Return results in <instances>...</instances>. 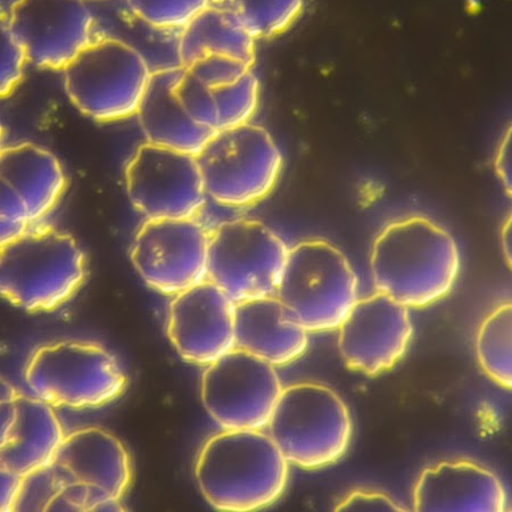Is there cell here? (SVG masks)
Returning a JSON list of instances; mask_svg holds the SVG:
<instances>
[{"mask_svg": "<svg viewBox=\"0 0 512 512\" xmlns=\"http://www.w3.org/2000/svg\"><path fill=\"white\" fill-rule=\"evenodd\" d=\"M456 239L436 221L410 216L388 224L371 249L376 291L424 309L448 296L460 274Z\"/></svg>", "mask_w": 512, "mask_h": 512, "instance_id": "obj_1", "label": "cell"}, {"mask_svg": "<svg viewBox=\"0 0 512 512\" xmlns=\"http://www.w3.org/2000/svg\"><path fill=\"white\" fill-rule=\"evenodd\" d=\"M289 462L262 431H225L210 437L195 465L206 501L220 511L266 509L284 494Z\"/></svg>", "mask_w": 512, "mask_h": 512, "instance_id": "obj_2", "label": "cell"}, {"mask_svg": "<svg viewBox=\"0 0 512 512\" xmlns=\"http://www.w3.org/2000/svg\"><path fill=\"white\" fill-rule=\"evenodd\" d=\"M85 275L76 239L54 229H31L0 251V292L29 312L60 308L79 291Z\"/></svg>", "mask_w": 512, "mask_h": 512, "instance_id": "obj_3", "label": "cell"}, {"mask_svg": "<svg viewBox=\"0 0 512 512\" xmlns=\"http://www.w3.org/2000/svg\"><path fill=\"white\" fill-rule=\"evenodd\" d=\"M267 428L289 465L307 470L340 461L353 433L346 403L332 388L318 383L284 388Z\"/></svg>", "mask_w": 512, "mask_h": 512, "instance_id": "obj_4", "label": "cell"}, {"mask_svg": "<svg viewBox=\"0 0 512 512\" xmlns=\"http://www.w3.org/2000/svg\"><path fill=\"white\" fill-rule=\"evenodd\" d=\"M276 296L309 333L334 332L359 301V280L338 247L315 239L289 247Z\"/></svg>", "mask_w": 512, "mask_h": 512, "instance_id": "obj_5", "label": "cell"}, {"mask_svg": "<svg viewBox=\"0 0 512 512\" xmlns=\"http://www.w3.org/2000/svg\"><path fill=\"white\" fill-rule=\"evenodd\" d=\"M63 72L65 93L97 122L136 117L153 70L147 56L118 38H98Z\"/></svg>", "mask_w": 512, "mask_h": 512, "instance_id": "obj_6", "label": "cell"}, {"mask_svg": "<svg viewBox=\"0 0 512 512\" xmlns=\"http://www.w3.org/2000/svg\"><path fill=\"white\" fill-rule=\"evenodd\" d=\"M196 160L209 200L229 209L266 200L284 167L274 137L253 123L217 132Z\"/></svg>", "mask_w": 512, "mask_h": 512, "instance_id": "obj_7", "label": "cell"}, {"mask_svg": "<svg viewBox=\"0 0 512 512\" xmlns=\"http://www.w3.org/2000/svg\"><path fill=\"white\" fill-rule=\"evenodd\" d=\"M24 379L37 398L52 407L95 409L120 398L128 379L102 345L63 341L32 353Z\"/></svg>", "mask_w": 512, "mask_h": 512, "instance_id": "obj_8", "label": "cell"}, {"mask_svg": "<svg viewBox=\"0 0 512 512\" xmlns=\"http://www.w3.org/2000/svg\"><path fill=\"white\" fill-rule=\"evenodd\" d=\"M60 497L51 510H121L131 483L125 445L98 427L78 429L64 437L51 464Z\"/></svg>", "mask_w": 512, "mask_h": 512, "instance_id": "obj_9", "label": "cell"}, {"mask_svg": "<svg viewBox=\"0 0 512 512\" xmlns=\"http://www.w3.org/2000/svg\"><path fill=\"white\" fill-rule=\"evenodd\" d=\"M289 247L260 221L222 222L211 231L208 280L235 304L276 296Z\"/></svg>", "mask_w": 512, "mask_h": 512, "instance_id": "obj_10", "label": "cell"}, {"mask_svg": "<svg viewBox=\"0 0 512 512\" xmlns=\"http://www.w3.org/2000/svg\"><path fill=\"white\" fill-rule=\"evenodd\" d=\"M284 387L275 366L234 349L206 368L202 401L225 431L267 428Z\"/></svg>", "mask_w": 512, "mask_h": 512, "instance_id": "obj_11", "label": "cell"}, {"mask_svg": "<svg viewBox=\"0 0 512 512\" xmlns=\"http://www.w3.org/2000/svg\"><path fill=\"white\" fill-rule=\"evenodd\" d=\"M126 185L146 220L196 219L209 201L196 156L148 143L129 161Z\"/></svg>", "mask_w": 512, "mask_h": 512, "instance_id": "obj_12", "label": "cell"}, {"mask_svg": "<svg viewBox=\"0 0 512 512\" xmlns=\"http://www.w3.org/2000/svg\"><path fill=\"white\" fill-rule=\"evenodd\" d=\"M211 230L196 219L146 220L131 261L154 291L176 296L208 279Z\"/></svg>", "mask_w": 512, "mask_h": 512, "instance_id": "obj_13", "label": "cell"}, {"mask_svg": "<svg viewBox=\"0 0 512 512\" xmlns=\"http://www.w3.org/2000/svg\"><path fill=\"white\" fill-rule=\"evenodd\" d=\"M2 19L40 70L63 71L98 39L88 0H16Z\"/></svg>", "mask_w": 512, "mask_h": 512, "instance_id": "obj_14", "label": "cell"}, {"mask_svg": "<svg viewBox=\"0 0 512 512\" xmlns=\"http://www.w3.org/2000/svg\"><path fill=\"white\" fill-rule=\"evenodd\" d=\"M412 335L410 309L377 292L359 300L338 328V349L349 369L375 377L398 365Z\"/></svg>", "mask_w": 512, "mask_h": 512, "instance_id": "obj_15", "label": "cell"}, {"mask_svg": "<svg viewBox=\"0 0 512 512\" xmlns=\"http://www.w3.org/2000/svg\"><path fill=\"white\" fill-rule=\"evenodd\" d=\"M235 307L210 280L173 296L168 312V336L181 358L210 366L235 345Z\"/></svg>", "mask_w": 512, "mask_h": 512, "instance_id": "obj_16", "label": "cell"}, {"mask_svg": "<svg viewBox=\"0 0 512 512\" xmlns=\"http://www.w3.org/2000/svg\"><path fill=\"white\" fill-rule=\"evenodd\" d=\"M64 437L51 404L3 384L0 449L3 470L26 477L51 466Z\"/></svg>", "mask_w": 512, "mask_h": 512, "instance_id": "obj_17", "label": "cell"}, {"mask_svg": "<svg viewBox=\"0 0 512 512\" xmlns=\"http://www.w3.org/2000/svg\"><path fill=\"white\" fill-rule=\"evenodd\" d=\"M416 511H502L507 495L492 470L467 459L442 461L424 470L415 485Z\"/></svg>", "mask_w": 512, "mask_h": 512, "instance_id": "obj_18", "label": "cell"}, {"mask_svg": "<svg viewBox=\"0 0 512 512\" xmlns=\"http://www.w3.org/2000/svg\"><path fill=\"white\" fill-rule=\"evenodd\" d=\"M309 334L277 296L236 304V349L276 368L292 365L303 357L309 348Z\"/></svg>", "mask_w": 512, "mask_h": 512, "instance_id": "obj_19", "label": "cell"}, {"mask_svg": "<svg viewBox=\"0 0 512 512\" xmlns=\"http://www.w3.org/2000/svg\"><path fill=\"white\" fill-rule=\"evenodd\" d=\"M185 72L180 66L153 72L136 117L146 143L197 156L218 131L198 125L181 104Z\"/></svg>", "mask_w": 512, "mask_h": 512, "instance_id": "obj_20", "label": "cell"}, {"mask_svg": "<svg viewBox=\"0 0 512 512\" xmlns=\"http://www.w3.org/2000/svg\"><path fill=\"white\" fill-rule=\"evenodd\" d=\"M0 167L2 184L26 204L33 229L61 201L66 180L60 161L43 147L22 143L3 148Z\"/></svg>", "mask_w": 512, "mask_h": 512, "instance_id": "obj_21", "label": "cell"}, {"mask_svg": "<svg viewBox=\"0 0 512 512\" xmlns=\"http://www.w3.org/2000/svg\"><path fill=\"white\" fill-rule=\"evenodd\" d=\"M256 40L230 7L216 3L178 33L176 59L191 68L206 56H224L252 66Z\"/></svg>", "mask_w": 512, "mask_h": 512, "instance_id": "obj_22", "label": "cell"}, {"mask_svg": "<svg viewBox=\"0 0 512 512\" xmlns=\"http://www.w3.org/2000/svg\"><path fill=\"white\" fill-rule=\"evenodd\" d=\"M476 355L494 383L512 391V302L492 310L478 328Z\"/></svg>", "mask_w": 512, "mask_h": 512, "instance_id": "obj_23", "label": "cell"}, {"mask_svg": "<svg viewBox=\"0 0 512 512\" xmlns=\"http://www.w3.org/2000/svg\"><path fill=\"white\" fill-rule=\"evenodd\" d=\"M235 12L256 40L271 39L291 29L304 11L305 0H218Z\"/></svg>", "mask_w": 512, "mask_h": 512, "instance_id": "obj_24", "label": "cell"}, {"mask_svg": "<svg viewBox=\"0 0 512 512\" xmlns=\"http://www.w3.org/2000/svg\"><path fill=\"white\" fill-rule=\"evenodd\" d=\"M137 20L159 31L184 30L218 0H125Z\"/></svg>", "mask_w": 512, "mask_h": 512, "instance_id": "obj_25", "label": "cell"}, {"mask_svg": "<svg viewBox=\"0 0 512 512\" xmlns=\"http://www.w3.org/2000/svg\"><path fill=\"white\" fill-rule=\"evenodd\" d=\"M218 113L219 131L251 123L260 101V81L253 69L234 84L213 89Z\"/></svg>", "mask_w": 512, "mask_h": 512, "instance_id": "obj_26", "label": "cell"}, {"mask_svg": "<svg viewBox=\"0 0 512 512\" xmlns=\"http://www.w3.org/2000/svg\"><path fill=\"white\" fill-rule=\"evenodd\" d=\"M51 466L23 477L14 511H49L60 497Z\"/></svg>", "mask_w": 512, "mask_h": 512, "instance_id": "obj_27", "label": "cell"}, {"mask_svg": "<svg viewBox=\"0 0 512 512\" xmlns=\"http://www.w3.org/2000/svg\"><path fill=\"white\" fill-rule=\"evenodd\" d=\"M178 96L189 117L198 125L219 132L217 106L212 90L203 86L187 70L178 87Z\"/></svg>", "mask_w": 512, "mask_h": 512, "instance_id": "obj_28", "label": "cell"}, {"mask_svg": "<svg viewBox=\"0 0 512 512\" xmlns=\"http://www.w3.org/2000/svg\"><path fill=\"white\" fill-rule=\"evenodd\" d=\"M252 69V66L229 57L206 56L187 71L203 86L213 90L234 84Z\"/></svg>", "mask_w": 512, "mask_h": 512, "instance_id": "obj_29", "label": "cell"}, {"mask_svg": "<svg viewBox=\"0 0 512 512\" xmlns=\"http://www.w3.org/2000/svg\"><path fill=\"white\" fill-rule=\"evenodd\" d=\"M2 33V79H0V93L6 98L14 93L22 81L24 69L29 64L26 51H24L18 38L2 19L0 23Z\"/></svg>", "mask_w": 512, "mask_h": 512, "instance_id": "obj_30", "label": "cell"}, {"mask_svg": "<svg viewBox=\"0 0 512 512\" xmlns=\"http://www.w3.org/2000/svg\"><path fill=\"white\" fill-rule=\"evenodd\" d=\"M31 229L26 204L12 188L2 184V245L14 241Z\"/></svg>", "mask_w": 512, "mask_h": 512, "instance_id": "obj_31", "label": "cell"}, {"mask_svg": "<svg viewBox=\"0 0 512 512\" xmlns=\"http://www.w3.org/2000/svg\"><path fill=\"white\" fill-rule=\"evenodd\" d=\"M336 511H406V508L385 493L357 490L343 499Z\"/></svg>", "mask_w": 512, "mask_h": 512, "instance_id": "obj_32", "label": "cell"}, {"mask_svg": "<svg viewBox=\"0 0 512 512\" xmlns=\"http://www.w3.org/2000/svg\"><path fill=\"white\" fill-rule=\"evenodd\" d=\"M494 167L503 187L512 197V125L501 139L495 154Z\"/></svg>", "mask_w": 512, "mask_h": 512, "instance_id": "obj_33", "label": "cell"}, {"mask_svg": "<svg viewBox=\"0 0 512 512\" xmlns=\"http://www.w3.org/2000/svg\"><path fill=\"white\" fill-rule=\"evenodd\" d=\"M23 477L2 469V511H14Z\"/></svg>", "mask_w": 512, "mask_h": 512, "instance_id": "obj_34", "label": "cell"}, {"mask_svg": "<svg viewBox=\"0 0 512 512\" xmlns=\"http://www.w3.org/2000/svg\"><path fill=\"white\" fill-rule=\"evenodd\" d=\"M501 245L503 255H505L506 261L509 267L512 269V212L506 219L501 230Z\"/></svg>", "mask_w": 512, "mask_h": 512, "instance_id": "obj_35", "label": "cell"}, {"mask_svg": "<svg viewBox=\"0 0 512 512\" xmlns=\"http://www.w3.org/2000/svg\"><path fill=\"white\" fill-rule=\"evenodd\" d=\"M88 2H89V0H88Z\"/></svg>", "mask_w": 512, "mask_h": 512, "instance_id": "obj_36", "label": "cell"}]
</instances>
